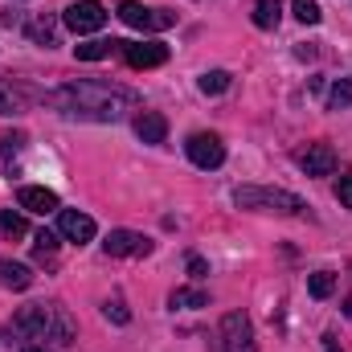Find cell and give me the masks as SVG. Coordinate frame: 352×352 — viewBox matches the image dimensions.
Segmentation results:
<instances>
[{"label":"cell","instance_id":"cell-1","mask_svg":"<svg viewBox=\"0 0 352 352\" xmlns=\"http://www.w3.org/2000/svg\"><path fill=\"white\" fill-rule=\"evenodd\" d=\"M45 102L58 107L70 119H90V123H119L127 111H140V94L135 90L102 82V78L66 82V87H58L54 94H45Z\"/></svg>","mask_w":352,"mask_h":352},{"label":"cell","instance_id":"cell-2","mask_svg":"<svg viewBox=\"0 0 352 352\" xmlns=\"http://www.w3.org/2000/svg\"><path fill=\"white\" fill-rule=\"evenodd\" d=\"M12 332L25 340H45V344H74V320L58 303H29L12 316Z\"/></svg>","mask_w":352,"mask_h":352},{"label":"cell","instance_id":"cell-3","mask_svg":"<svg viewBox=\"0 0 352 352\" xmlns=\"http://www.w3.org/2000/svg\"><path fill=\"white\" fill-rule=\"evenodd\" d=\"M234 205L238 209H254V213H287V217L307 209L303 197H295L287 188H270V184H238L234 188Z\"/></svg>","mask_w":352,"mask_h":352},{"label":"cell","instance_id":"cell-4","mask_svg":"<svg viewBox=\"0 0 352 352\" xmlns=\"http://www.w3.org/2000/svg\"><path fill=\"white\" fill-rule=\"evenodd\" d=\"M213 352H258L254 344V324L246 311H226L213 336Z\"/></svg>","mask_w":352,"mask_h":352},{"label":"cell","instance_id":"cell-5","mask_svg":"<svg viewBox=\"0 0 352 352\" xmlns=\"http://www.w3.org/2000/svg\"><path fill=\"white\" fill-rule=\"evenodd\" d=\"M119 21L131 25V29H144V33H160V29H173L176 12L168 8H144L140 0H123L119 4Z\"/></svg>","mask_w":352,"mask_h":352},{"label":"cell","instance_id":"cell-6","mask_svg":"<svg viewBox=\"0 0 352 352\" xmlns=\"http://www.w3.org/2000/svg\"><path fill=\"white\" fill-rule=\"evenodd\" d=\"M119 54L131 70H152L168 62V45L164 41H119Z\"/></svg>","mask_w":352,"mask_h":352},{"label":"cell","instance_id":"cell-7","mask_svg":"<svg viewBox=\"0 0 352 352\" xmlns=\"http://www.w3.org/2000/svg\"><path fill=\"white\" fill-rule=\"evenodd\" d=\"M184 152H188V160H192L197 168H221V164H226V144H221L213 131H197V135H188Z\"/></svg>","mask_w":352,"mask_h":352},{"label":"cell","instance_id":"cell-8","mask_svg":"<svg viewBox=\"0 0 352 352\" xmlns=\"http://www.w3.org/2000/svg\"><path fill=\"white\" fill-rule=\"evenodd\" d=\"M102 250L111 258H144V254H152V238H144L135 230H111L107 242H102Z\"/></svg>","mask_w":352,"mask_h":352},{"label":"cell","instance_id":"cell-9","mask_svg":"<svg viewBox=\"0 0 352 352\" xmlns=\"http://www.w3.org/2000/svg\"><path fill=\"white\" fill-rule=\"evenodd\" d=\"M58 234H62L66 242H78V246H87V242H94L98 226H94V217L78 213V209H58Z\"/></svg>","mask_w":352,"mask_h":352},{"label":"cell","instance_id":"cell-10","mask_svg":"<svg viewBox=\"0 0 352 352\" xmlns=\"http://www.w3.org/2000/svg\"><path fill=\"white\" fill-rule=\"evenodd\" d=\"M66 25H70L74 33H94V29L107 25V8H102L98 0H78V4L66 8Z\"/></svg>","mask_w":352,"mask_h":352},{"label":"cell","instance_id":"cell-11","mask_svg":"<svg viewBox=\"0 0 352 352\" xmlns=\"http://www.w3.org/2000/svg\"><path fill=\"white\" fill-rule=\"evenodd\" d=\"M299 168L307 176H332L336 173V152L328 144H311L303 156H299Z\"/></svg>","mask_w":352,"mask_h":352},{"label":"cell","instance_id":"cell-12","mask_svg":"<svg viewBox=\"0 0 352 352\" xmlns=\"http://www.w3.org/2000/svg\"><path fill=\"white\" fill-rule=\"evenodd\" d=\"M135 135H140L144 144H164V140H168V119H164L160 111H140V115H135Z\"/></svg>","mask_w":352,"mask_h":352},{"label":"cell","instance_id":"cell-13","mask_svg":"<svg viewBox=\"0 0 352 352\" xmlns=\"http://www.w3.org/2000/svg\"><path fill=\"white\" fill-rule=\"evenodd\" d=\"M16 201H21V209H29V213H54V209H58V192H54V188H37V184H25V188L16 192Z\"/></svg>","mask_w":352,"mask_h":352},{"label":"cell","instance_id":"cell-14","mask_svg":"<svg viewBox=\"0 0 352 352\" xmlns=\"http://www.w3.org/2000/svg\"><path fill=\"white\" fill-rule=\"evenodd\" d=\"M25 33H29V41L33 45H58V21H54V12H37L29 25H25Z\"/></svg>","mask_w":352,"mask_h":352},{"label":"cell","instance_id":"cell-15","mask_svg":"<svg viewBox=\"0 0 352 352\" xmlns=\"http://www.w3.org/2000/svg\"><path fill=\"white\" fill-rule=\"evenodd\" d=\"M0 287H12V291H25V287H33V270L21 263H8V258H0Z\"/></svg>","mask_w":352,"mask_h":352},{"label":"cell","instance_id":"cell-16","mask_svg":"<svg viewBox=\"0 0 352 352\" xmlns=\"http://www.w3.org/2000/svg\"><path fill=\"white\" fill-rule=\"evenodd\" d=\"M283 21V0H254V25L258 29H274Z\"/></svg>","mask_w":352,"mask_h":352},{"label":"cell","instance_id":"cell-17","mask_svg":"<svg viewBox=\"0 0 352 352\" xmlns=\"http://www.w3.org/2000/svg\"><path fill=\"white\" fill-rule=\"evenodd\" d=\"M111 50H119V41H82V45H74V54H78V62H102V58H111Z\"/></svg>","mask_w":352,"mask_h":352},{"label":"cell","instance_id":"cell-18","mask_svg":"<svg viewBox=\"0 0 352 352\" xmlns=\"http://www.w3.org/2000/svg\"><path fill=\"white\" fill-rule=\"evenodd\" d=\"M230 82H234V78H230V70H205L197 87H201V94H226Z\"/></svg>","mask_w":352,"mask_h":352},{"label":"cell","instance_id":"cell-19","mask_svg":"<svg viewBox=\"0 0 352 352\" xmlns=\"http://www.w3.org/2000/svg\"><path fill=\"white\" fill-rule=\"evenodd\" d=\"M168 303H173V307H209V295L197 291V287H176Z\"/></svg>","mask_w":352,"mask_h":352},{"label":"cell","instance_id":"cell-20","mask_svg":"<svg viewBox=\"0 0 352 352\" xmlns=\"http://www.w3.org/2000/svg\"><path fill=\"white\" fill-rule=\"evenodd\" d=\"M352 107V82L349 78H336L328 90V111H349Z\"/></svg>","mask_w":352,"mask_h":352},{"label":"cell","instance_id":"cell-21","mask_svg":"<svg viewBox=\"0 0 352 352\" xmlns=\"http://www.w3.org/2000/svg\"><path fill=\"white\" fill-rule=\"evenodd\" d=\"M307 291H311V299H328V295L336 291V274H332V270H316V274L307 278Z\"/></svg>","mask_w":352,"mask_h":352},{"label":"cell","instance_id":"cell-22","mask_svg":"<svg viewBox=\"0 0 352 352\" xmlns=\"http://www.w3.org/2000/svg\"><path fill=\"white\" fill-rule=\"evenodd\" d=\"M0 234L4 238H25L29 234V221L21 213H12V209H0Z\"/></svg>","mask_w":352,"mask_h":352},{"label":"cell","instance_id":"cell-23","mask_svg":"<svg viewBox=\"0 0 352 352\" xmlns=\"http://www.w3.org/2000/svg\"><path fill=\"white\" fill-rule=\"evenodd\" d=\"M25 107V90L12 87V82H0V115H12Z\"/></svg>","mask_w":352,"mask_h":352},{"label":"cell","instance_id":"cell-24","mask_svg":"<svg viewBox=\"0 0 352 352\" xmlns=\"http://www.w3.org/2000/svg\"><path fill=\"white\" fill-rule=\"evenodd\" d=\"M291 8H295V16H299L303 25H320V21H324V12H320V4H316V0H295Z\"/></svg>","mask_w":352,"mask_h":352},{"label":"cell","instance_id":"cell-25","mask_svg":"<svg viewBox=\"0 0 352 352\" xmlns=\"http://www.w3.org/2000/svg\"><path fill=\"white\" fill-rule=\"evenodd\" d=\"M37 263H45V258H54V250H58V234H50V230H41L37 234Z\"/></svg>","mask_w":352,"mask_h":352},{"label":"cell","instance_id":"cell-26","mask_svg":"<svg viewBox=\"0 0 352 352\" xmlns=\"http://www.w3.org/2000/svg\"><path fill=\"white\" fill-rule=\"evenodd\" d=\"M102 316H107L111 324H131V311H127V303H123V299H107Z\"/></svg>","mask_w":352,"mask_h":352},{"label":"cell","instance_id":"cell-27","mask_svg":"<svg viewBox=\"0 0 352 352\" xmlns=\"http://www.w3.org/2000/svg\"><path fill=\"white\" fill-rule=\"evenodd\" d=\"M21 148H25V135H21V131H8V135H4V156H8V164H12V156H16Z\"/></svg>","mask_w":352,"mask_h":352},{"label":"cell","instance_id":"cell-28","mask_svg":"<svg viewBox=\"0 0 352 352\" xmlns=\"http://www.w3.org/2000/svg\"><path fill=\"white\" fill-rule=\"evenodd\" d=\"M336 197H340V205H344V209H352V173L340 176V184H336Z\"/></svg>","mask_w":352,"mask_h":352},{"label":"cell","instance_id":"cell-29","mask_svg":"<svg viewBox=\"0 0 352 352\" xmlns=\"http://www.w3.org/2000/svg\"><path fill=\"white\" fill-rule=\"evenodd\" d=\"M188 274H192V278H205V274H209L205 258H197V254H192V258H188Z\"/></svg>","mask_w":352,"mask_h":352},{"label":"cell","instance_id":"cell-30","mask_svg":"<svg viewBox=\"0 0 352 352\" xmlns=\"http://www.w3.org/2000/svg\"><path fill=\"white\" fill-rule=\"evenodd\" d=\"M324 349H328V352H340V344H336L332 336H324Z\"/></svg>","mask_w":352,"mask_h":352},{"label":"cell","instance_id":"cell-31","mask_svg":"<svg viewBox=\"0 0 352 352\" xmlns=\"http://www.w3.org/2000/svg\"><path fill=\"white\" fill-rule=\"evenodd\" d=\"M344 316H349V320H352V295H349V299H344Z\"/></svg>","mask_w":352,"mask_h":352},{"label":"cell","instance_id":"cell-32","mask_svg":"<svg viewBox=\"0 0 352 352\" xmlns=\"http://www.w3.org/2000/svg\"><path fill=\"white\" fill-rule=\"evenodd\" d=\"M25 352H50V349H41V344H25Z\"/></svg>","mask_w":352,"mask_h":352}]
</instances>
